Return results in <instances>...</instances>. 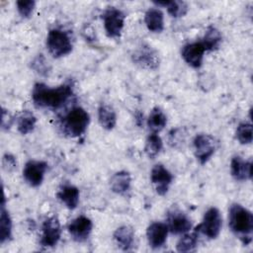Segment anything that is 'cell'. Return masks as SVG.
I'll use <instances>...</instances> for the list:
<instances>
[{
	"instance_id": "1",
	"label": "cell",
	"mask_w": 253,
	"mask_h": 253,
	"mask_svg": "<svg viewBox=\"0 0 253 253\" xmlns=\"http://www.w3.org/2000/svg\"><path fill=\"white\" fill-rule=\"evenodd\" d=\"M73 95L70 84H61L49 87L44 83L38 82L32 90V100L38 108L56 110L61 108Z\"/></svg>"
},
{
	"instance_id": "2",
	"label": "cell",
	"mask_w": 253,
	"mask_h": 253,
	"mask_svg": "<svg viewBox=\"0 0 253 253\" xmlns=\"http://www.w3.org/2000/svg\"><path fill=\"white\" fill-rule=\"evenodd\" d=\"M228 225L243 244L248 245L252 241L253 215L248 209L240 204H232L228 209Z\"/></svg>"
},
{
	"instance_id": "3",
	"label": "cell",
	"mask_w": 253,
	"mask_h": 253,
	"mask_svg": "<svg viewBox=\"0 0 253 253\" xmlns=\"http://www.w3.org/2000/svg\"><path fill=\"white\" fill-rule=\"evenodd\" d=\"M90 124L88 112L80 106L72 107L62 118L61 127L65 134L70 137L82 135Z\"/></svg>"
},
{
	"instance_id": "4",
	"label": "cell",
	"mask_w": 253,
	"mask_h": 253,
	"mask_svg": "<svg viewBox=\"0 0 253 253\" xmlns=\"http://www.w3.org/2000/svg\"><path fill=\"white\" fill-rule=\"evenodd\" d=\"M46 47L53 57L59 58L69 54L73 44L67 32L54 28L49 30L46 36Z\"/></svg>"
},
{
	"instance_id": "5",
	"label": "cell",
	"mask_w": 253,
	"mask_h": 253,
	"mask_svg": "<svg viewBox=\"0 0 253 253\" xmlns=\"http://www.w3.org/2000/svg\"><path fill=\"white\" fill-rule=\"evenodd\" d=\"M222 227V216L220 211L214 208H210L204 214L202 222L196 227V230L209 239L216 238Z\"/></svg>"
},
{
	"instance_id": "6",
	"label": "cell",
	"mask_w": 253,
	"mask_h": 253,
	"mask_svg": "<svg viewBox=\"0 0 253 253\" xmlns=\"http://www.w3.org/2000/svg\"><path fill=\"white\" fill-rule=\"evenodd\" d=\"M102 19L107 36L112 39L119 38L125 26V13L122 10L111 6L104 11Z\"/></svg>"
},
{
	"instance_id": "7",
	"label": "cell",
	"mask_w": 253,
	"mask_h": 253,
	"mask_svg": "<svg viewBox=\"0 0 253 253\" xmlns=\"http://www.w3.org/2000/svg\"><path fill=\"white\" fill-rule=\"evenodd\" d=\"M194 154L200 164H206L213 155L216 147L214 138L208 133H199L193 139Z\"/></svg>"
},
{
	"instance_id": "8",
	"label": "cell",
	"mask_w": 253,
	"mask_h": 253,
	"mask_svg": "<svg viewBox=\"0 0 253 253\" xmlns=\"http://www.w3.org/2000/svg\"><path fill=\"white\" fill-rule=\"evenodd\" d=\"M131 59L137 66L148 69L155 70L159 67L160 59L157 51L148 44H141L138 46L131 54Z\"/></svg>"
},
{
	"instance_id": "9",
	"label": "cell",
	"mask_w": 253,
	"mask_h": 253,
	"mask_svg": "<svg viewBox=\"0 0 253 253\" xmlns=\"http://www.w3.org/2000/svg\"><path fill=\"white\" fill-rule=\"evenodd\" d=\"M47 170V163L42 160H29L23 169V178L31 187L42 185Z\"/></svg>"
},
{
	"instance_id": "10",
	"label": "cell",
	"mask_w": 253,
	"mask_h": 253,
	"mask_svg": "<svg viewBox=\"0 0 253 253\" xmlns=\"http://www.w3.org/2000/svg\"><path fill=\"white\" fill-rule=\"evenodd\" d=\"M150 181L159 196H164L169 191L173 181L171 172L161 163L155 164L150 172Z\"/></svg>"
},
{
	"instance_id": "11",
	"label": "cell",
	"mask_w": 253,
	"mask_h": 253,
	"mask_svg": "<svg viewBox=\"0 0 253 253\" xmlns=\"http://www.w3.org/2000/svg\"><path fill=\"white\" fill-rule=\"evenodd\" d=\"M61 236V226L56 216L47 217L42 226V236L40 243L43 247L55 246Z\"/></svg>"
},
{
	"instance_id": "12",
	"label": "cell",
	"mask_w": 253,
	"mask_h": 253,
	"mask_svg": "<svg viewBox=\"0 0 253 253\" xmlns=\"http://www.w3.org/2000/svg\"><path fill=\"white\" fill-rule=\"evenodd\" d=\"M166 224L169 231L176 235H182L192 229L190 217L178 209H173L168 212Z\"/></svg>"
},
{
	"instance_id": "13",
	"label": "cell",
	"mask_w": 253,
	"mask_h": 253,
	"mask_svg": "<svg viewBox=\"0 0 253 253\" xmlns=\"http://www.w3.org/2000/svg\"><path fill=\"white\" fill-rule=\"evenodd\" d=\"M93 229L92 220L85 216L79 215L72 219L67 225V230L72 239L77 242H83L88 239Z\"/></svg>"
},
{
	"instance_id": "14",
	"label": "cell",
	"mask_w": 253,
	"mask_h": 253,
	"mask_svg": "<svg viewBox=\"0 0 253 253\" xmlns=\"http://www.w3.org/2000/svg\"><path fill=\"white\" fill-rule=\"evenodd\" d=\"M205 52L206 49L201 41L188 42L181 49L183 59L193 68H200L202 66Z\"/></svg>"
},
{
	"instance_id": "15",
	"label": "cell",
	"mask_w": 253,
	"mask_h": 253,
	"mask_svg": "<svg viewBox=\"0 0 253 253\" xmlns=\"http://www.w3.org/2000/svg\"><path fill=\"white\" fill-rule=\"evenodd\" d=\"M168 232L169 229L166 223L160 221L151 222L146 228V237L149 246L153 249L162 247L167 240Z\"/></svg>"
},
{
	"instance_id": "16",
	"label": "cell",
	"mask_w": 253,
	"mask_h": 253,
	"mask_svg": "<svg viewBox=\"0 0 253 253\" xmlns=\"http://www.w3.org/2000/svg\"><path fill=\"white\" fill-rule=\"evenodd\" d=\"M230 173L236 181H247L252 177L251 160L243 159L239 155H235L230 161Z\"/></svg>"
},
{
	"instance_id": "17",
	"label": "cell",
	"mask_w": 253,
	"mask_h": 253,
	"mask_svg": "<svg viewBox=\"0 0 253 253\" xmlns=\"http://www.w3.org/2000/svg\"><path fill=\"white\" fill-rule=\"evenodd\" d=\"M57 199L69 210H74L79 204V189L72 184H63L56 193Z\"/></svg>"
},
{
	"instance_id": "18",
	"label": "cell",
	"mask_w": 253,
	"mask_h": 253,
	"mask_svg": "<svg viewBox=\"0 0 253 253\" xmlns=\"http://www.w3.org/2000/svg\"><path fill=\"white\" fill-rule=\"evenodd\" d=\"M130 186L131 177L127 171H118L110 179V188L118 195H126L129 192Z\"/></svg>"
},
{
	"instance_id": "19",
	"label": "cell",
	"mask_w": 253,
	"mask_h": 253,
	"mask_svg": "<svg viewBox=\"0 0 253 253\" xmlns=\"http://www.w3.org/2000/svg\"><path fill=\"white\" fill-rule=\"evenodd\" d=\"M113 237L122 250L128 251L134 243V230L129 225H122L115 230Z\"/></svg>"
},
{
	"instance_id": "20",
	"label": "cell",
	"mask_w": 253,
	"mask_h": 253,
	"mask_svg": "<svg viewBox=\"0 0 253 253\" xmlns=\"http://www.w3.org/2000/svg\"><path fill=\"white\" fill-rule=\"evenodd\" d=\"M144 23L152 33H161L164 30V15L157 7L149 8L144 14Z\"/></svg>"
},
{
	"instance_id": "21",
	"label": "cell",
	"mask_w": 253,
	"mask_h": 253,
	"mask_svg": "<svg viewBox=\"0 0 253 253\" xmlns=\"http://www.w3.org/2000/svg\"><path fill=\"white\" fill-rule=\"evenodd\" d=\"M98 121L103 128L107 130L113 129L117 125L116 111L110 105L101 103L98 108Z\"/></svg>"
},
{
	"instance_id": "22",
	"label": "cell",
	"mask_w": 253,
	"mask_h": 253,
	"mask_svg": "<svg viewBox=\"0 0 253 253\" xmlns=\"http://www.w3.org/2000/svg\"><path fill=\"white\" fill-rule=\"evenodd\" d=\"M222 42V36L220 32L213 26H210L201 41L206 51H213L216 50Z\"/></svg>"
},
{
	"instance_id": "23",
	"label": "cell",
	"mask_w": 253,
	"mask_h": 253,
	"mask_svg": "<svg viewBox=\"0 0 253 253\" xmlns=\"http://www.w3.org/2000/svg\"><path fill=\"white\" fill-rule=\"evenodd\" d=\"M166 124H167V117L165 113L159 107H154L150 111V114L146 121V125L148 128L151 130V132L158 133L165 127Z\"/></svg>"
},
{
	"instance_id": "24",
	"label": "cell",
	"mask_w": 253,
	"mask_h": 253,
	"mask_svg": "<svg viewBox=\"0 0 253 253\" xmlns=\"http://www.w3.org/2000/svg\"><path fill=\"white\" fill-rule=\"evenodd\" d=\"M12 237V218L5 209V197L3 198L0 214V243L3 244Z\"/></svg>"
},
{
	"instance_id": "25",
	"label": "cell",
	"mask_w": 253,
	"mask_h": 253,
	"mask_svg": "<svg viewBox=\"0 0 253 253\" xmlns=\"http://www.w3.org/2000/svg\"><path fill=\"white\" fill-rule=\"evenodd\" d=\"M157 6H163L167 9L168 14L173 18H180L186 15L188 12V4L185 1L178 0H168V1H158L154 2Z\"/></svg>"
},
{
	"instance_id": "26",
	"label": "cell",
	"mask_w": 253,
	"mask_h": 253,
	"mask_svg": "<svg viewBox=\"0 0 253 253\" xmlns=\"http://www.w3.org/2000/svg\"><path fill=\"white\" fill-rule=\"evenodd\" d=\"M199 232L195 229L193 232H186L182 234L176 244V250L178 252H192L196 250L198 245Z\"/></svg>"
},
{
	"instance_id": "27",
	"label": "cell",
	"mask_w": 253,
	"mask_h": 253,
	"mask_svg": "<svg viewBox=\"0 0 253 253\" xmlns=\"http://www.w3.org/2000/svg\"><path fill=\"white\" fill-rule=\"evenodd\" d=\"M37 118L30 111H24L17 119V129L21 134L32 132L36 126Z\"/></svg>"
},
{
	"instance_id": "28",
	"label": "cell",
	"mask_w": 253,
	"mask_h": 253,
	"mask_svg": "<svg viewBox=\"0 0 253 253\" xmlns=\"http://www.w3.org/2000/svg\"><path fill=\"white\" fill-rule=\"evenodd\" d=\"M163 142L158 133L151 132L148 134L145 140L144 152L150 159H154L162 150Z\"/></svg>"
},
{
	"instance_id": "29",
	"label": "cell",
	"mask_w": 253,
	"mask_h": 253,
	"mask_svg": "<svg viewBox=\"0 0 253 253\" xmlns=\"http://www.w3.org/2000/svg\"><path fill=\"white\" fill-rule=\"evenodd\" d=\"M236 139L241 144H250L253 139V131H252V125L248 122L240 123L235 130Z\"/></svg>"
},
{
	"instance_id": "30",
	"label": "cell",
	"mask_w": 253,
	"mask_h": 253,
	"mask_svg": "<svg viewBox=\"0 0 253 253\" xmlns=\"http://www.w3.org/2000/svg\"><path fill=\"white\" fill-rule=\"evenodd\" d=\"M18 13L23 18H29L36 7V2L34 0H19L16 2Z\"/></svg>"
},
{
	"instance_id": "31",
	"label": "cell",
	"mask_w": 253,
	"mask_h": 253,
	"mask_svg": "<svg viewBox=\"0 0 253 253\" xmlns=\"http://www.w3.org/2000/svg\"><path fill=\"white\" fill-rule=\"evenodd\" d=\"M182 134H183V131L181 128L172 129L169 132V144L172 147H178V145L182 144L183 141L185 140L184 135Z\"/></svg>"
},
{
	"instance_id": "32",
	"label": "cell",
	"mask_w": 253,
	"mask_h": 253,
	"mask_svg": "<svg viewBox=\"0 0 253 253\" xmlns=\"http://www.w3.org/2000/svg\"><path fill=\"white\" fill-rule=\"evenodd\" d=\"M2 167L6 172H12L17 167V160L14 155L5 153L2 158Z\"/></svg>"
},
{
	"instance_id": "33",
	"label": "cell",
	"mask_w": 253,
	"mask_h": 253,
	"mask_svg": "<svg viewBox=\"0 0 253 253\" xmlns=\"http://www.w3.org/2000/svg\"><path fill=\"white\" fill-rule=\"evenodd\" d=\"M33 68L41 73V74H46L47 73V63L44 59V57L42 56V54H40L39 56H37L34 61L32 62Z\"/></svg>"
},
{
	"instance_id": "34",
	"label": "cell",
	"mask_w": 253,
	"mask_h": 253,
	"mask_svg": "<svg viewBox=\"0 0 253 253\" xmlns=\"http://www.w3.org/2000/svg\"><path fill=\"white\" fill-rule=\"evenodd\" d=\"M14 118L13 116L8 112L6 109H2V115H1V127L3 130H8L11 126L13 125Z\"/></svg>"
}]
</instances>
